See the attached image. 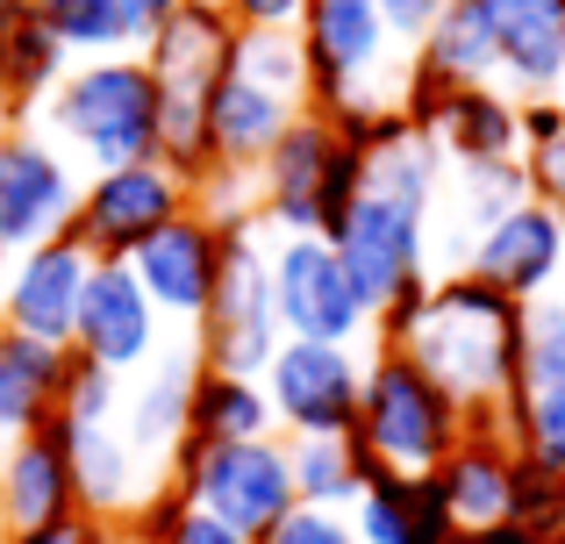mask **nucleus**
Segmentation results:
<instances>
[{"instance_id":"nucleus-2","label":"nucleus","mask_w":565,"mask_h":544,"mask_svg":"<svg viewBox=\"0 0 565 544\" xmlns=\"http://www.w3.org/2000/svg\"><path fill=\"white\" fill-rule=\"evenodd\" d=\"M308 65V108L337 122H373V115H408V72L415 51L394 36L380 0H308L294 22Z\"/></svg>"},{"instance_id":"nucleus-36","label":"nucleus","mask_w":565,"mask_h":544,"mask_svg":"<svg viewBox=\"0 0 565 544\" xmlns=\"http://www.w3.org/2000/svg\"><path fill=\"white\" fill-rule=\"evenodd\" d=\"M429 287H437V273H415V279H401V287L386 294V301H380V316H373V344H408V330L423 322Z\"/></svg>"},{"instance_id":"nucleus-7","label":"nucleus","mask_w":565,"mask_h":544,"mask_svg":"<svg viewBox=\"0 0 565 544\" xmlns=\"http://www.w3.org/2000/svg\"><path fill=\"white\" fill-rule=\"evenodd\" d=\"M365 186V137L337 115H294V129L258 166V215L265 230H337Z\"/></svg>"},{"instance_id":"nucleus-29","label":"nucleus","mask_w":565,"mask_h":544,"mask_svg":"<svg viewBox=\"0 0 565 544\" xmlns=\"http://www.w3.org/2000/svg\"><path fill=\"white\" fill-rule=\"evenodd\" d=\"M273 394L258 373H230V365H201L193 373V402H186V437L201 445H230V437H273Z\"/></svg>"},{"instance_id":"nucleus-37","label":"nucleus","mask_w":565,"mask_h":544,"mask_svg":"<svg viewBox=\"0 0 565 544\" xmlns=\"http://www.w3.org/2000/svg\"><path fill=\"white\" fill-rule=\"evenodd\" d=\"M8 544H122V537H115L108 516L79 509V516H57V523H22V531H8Z\"/></svg>"},{"instance_id":"nucleus-26","label":"nucleus","mask_w":565,"mask_h":544,"mask_svg":"<svg viewBox=\"0 0 565 544\" xmlns=\"http://www.w3.org/2000/svg\"><path fill=\"white\" fill-rule=\"evenodd\" d=\"M501 43V86L523 100L552 94L565 65V0H487Z\"/></svg>"},{"instance_id":"nucleus-20","label":"nucleus","mask_w":565,"mask_h":544,"mask_svg":"<svg viewBox=\"0 0 565 544\" xmlns=\"http://www.w3.org/2000/svg\"><path fill=\"white\" fill-rule=\"evenodd\" d=\"M0 509L8 523H57V516H79L86 494H79V459H72V423L51 416L43 430L0 445Z\"/></svg>"},{"instance_id":"nucleus-15","label":"nucleus","mask_w":565,"mask_h":544,"mask_svg":"<svg viewBox=\"0 0 565 544\" xmlns=\"http://www.w3.org/2000/svg\"><path fill=\"white\" fill-rule=\"evenodd\" d=\"M408 122L437 137V151H444V166H451V172L523 166V94H509L501 79L408 100Z\"/></svg>"},{"instance_id":"nucleus-3","label":"nucleus","mask_w":565,"mask_h":544,"mask_svg":"<svg viewBox=\"0 0 565 544\" xmlns=\"http://www.w3.org/2000/svg\"><path fill=\"white\" fill-rule=\"evenodd\" d=\"M43 122L65 151L86 166H137L158 158L166 122H158V72L143 51H108V57H72L65 79L43 100Z\"/></svg>"},{"instance_id":"nucleus-39","label":"nucleus","mask_w":565,"mask_h":544,"mask_svg":"<svg viewBox=\"0 0 565 544\" xmlns=\"http://www.w3.org/2000/svg\"><path fill=\"white\" fill-rule=\"evenodd\" d=\"M180 8H186V0H122V36H129V51H143V43H151Z\"/></svg>"},{"instance_id":"nucleus-14","label":"nucleus","mask_w":565,"mask_h":544,"mask_svg":"<svg viewBox=\"0 0 565 544\" xmlns=\"http://www.w3.org/2000/svg\"><path fill=\"white\" fill-rule=\"evenodd\" d=\"M166 316H158V301L143 294V279L129 258H100L94 279H86V301H79V330H72V351L94 365H108V373L137 380L143 365L166 351Z\"/></svg>"},{"instance_id":"nucleus-41","label":"nucleus","mask_w":565,"mask_h":544,"mask_svg":"<svg viewBox=\"0 0 565 544\" xmlns=\"http://www.w3.org/2000/svg\"><path fill=\"white\" fill-rule=\"evenodd\" d=\"M451 544H544V537L523 531V523H458Z\"/></svg>"},{"instance_id":"nucleus-10","label":"nucleus","mask_w":565,"mask_h":544,"mask_svg":"<svg viewBox=\"0 0 565 544\" xmlns=\"http://www.w3.org/2000/svg\"><path fill=\"white\" fill-rule=\"evenodd\" d=\"M287 344L273 301V230L250 215L230 223V266L215 279V301L193 322V351L201 365H230V373H265V359Z\"/></svg>"},{"instance_id":"nucleus-23","label":"nucleus","mask_w":565,"mask_h":544,"mask_svg":"<svg viewBox=\"0 0 565 544\" xmlns=\"http://www.w3.org/2000/svg\"><path fill=\"white\" fill-rule=\"evenodd\" d=\"M487 79H501V43H494V22H487V0H444L429 36L415 43L408 100L451 94V86H487Z\"/></svg>"},{"instance_id":"nucleus-30","label":"nucleus","mask_w":565,"mask_h":544,"mask_svg":"<svg viewBox=\"0 0 565 544\" xmlns=\"http://www.w3.org/2000/svg\"><path fill=\"white\" fill-rule=\"evenodd\" d=\"M294 451V488H301V502L316 509H359V494L373 488V451L359 445V430L344 437H287Z\"/></svg>"},{"instance_id":"nucleus-43","label":"nucleus","mask_w":565,"mask_h":544,"mask_svg":"<svg viewBox=\"0 0 565 544\" xmlns=\"http://www.w3.org/2000/svg\"><path fill=\"white\" fill-rule=\"evenodd\" d=\"M552 100H558V108H565V65H558V86H552Z\"/></svg>"},{"instance_id":"nucleus-24","label":"nucleus","mask_w":565,"mask_h":544,"mask_svg":"<svg viewBox=\"0 0 565 544\" xmlns=\"http://www.w3.org/2000/svg\"><path fill=\"white\" fill-rule=\"evenodd\" d=\"M515 437L501 430L494 416H472V430L458 437V451L437 466V488L451 494L458 523H509V502H515Z\"/></svg>"},{"instance_id":"nucleus-45","label":"nucleus","mask_w":565,"mask_h":544,"mask_svg":"<svg viewBox=\"0 0 565 544\" xmlns=\"http://www.w3.org/2000/svg\"><path fill=\"white\" fill-rule=\"evenodd\" d=\"M544 544H565V531H558V537H544Z\"/></svg>"},{"instance_id":"nucleus-33","label":"nucleus","mask_w":565,"mask_h":544,"mask_svg":"<svg viewBox=\"0 0 565 544\" xmlns=\"http://www.w3.org/2000/svg\"><path fill=\"white\" fill-rule=\"evenodd\" d=\"M43 14L65 57H108V51H129L122 36V0H29Z\"/></svg>"},{"instance_id":"nucleus-1","label":"nucleus","mask_w":565,"mask_h":544,"mask_svg":"<svg viewBox=\"0 0 565 544\" xmlns=\"http://www.w3.org/2000/svg\"><path fill=\"white\" fill-rule=\"evenodd\" d=\"M401 351H408L415 365H429L472 416L501 423V402H509L515 380H523L530 301H515L509 287H494V279L472 273V266H451V273H437V287H429V301H423V322L408 330Z\"/></svg>"},{"instance_id":"nucleus-42","label":"nucleus","mask_w":565,"mask_h":544,"mask_svg":"<svg viewBox=\"0 0 565 544\" xmlns=\"http://www.w3.org/2000/svg\"><path fill=\"white\" fill-rule=\"evenodd\" d=\"M0 330H8V252H0Z\"/></svg>"},{"instance_id":"nucleus-31","label":"nucleus","mask_w":565,"mask_h":544,"mask_svg":"<svg viewBox=\"0 0 565 544\" xmlns=\"http://www.w3.org/2000/svg\"><path fill=\"white\" fill-rule=\"evenodd\" d=\"M122 544H250V537L230 531L222 516H207V509L193 502L180 480H166L158 494H143V502L129 509Z\"/></svg>"},{"instance_id":"nucleus-40","label":"nucleus","mask_w":565,"mask_h":544,"mask_svg":"<svg viewBox=\"0 0 565 544\" xmlns=\"http://www.w3.org/2000/svg\"><path fill=\"white\" fill-rule=\"evenodd\" d=\"M380 14H386V22H394V36H401V43H408V51H415V43L429 36V22H437V14H444V0H380Z\"/></svg>"},{"instance_id":"nucleus-18","label":"nucleus","mask_w":565,"mask_h":544,"mask_svg":"<svg viewBox=\"0 0 565 544\" xmlns=\"http://www.w3.org/2000/svg\"><path fill=\"white\" fill-rule=\"evenodd\" d=\"M501 430L515 437V451L537 466L565 473V301L530 308V351H523V380L501 402Z\"/></svg>"},{"instance_id":"nucleus-4","label":"nucleus","mask_w":565,"mask_h":544,"mask_svg":"<svg viewBox=\"0 0 565 544\" xmlns=\"http://www.w3.org/2000/svg\"><path fill=\"white\" fill-rule=\"evenodd\" d=\"M308 115V65L294 29H244L236 57L207 100V158L215 172H258L265 151Z\"/></svg>"},{"instance_id":"nucleus-25","label":"nucleus","mask_w":565,"mask_h":544,"mask_svg":"<svg viewBox=\"0 0 565 544\" xmlns=\"http://www.w3.org/2000/svg\"><path fill=\"white\" fill-rule=\"evenodd\" d=\"M365 544H451L458 509L437 488V473H373V488L351 509Z\"/></svg>"},{"instance_id":"nucleus-12","label":"nucleus","mask_w":565,"mask_h":544,"mask_svg":"<svg viewBox=\"0 0 565 544\" xmlns=\"http://www.w3.org/2000/svg\"><path fill=\"white\" fill-rule=\"evenodd\" d=\"M193 209V180L166 166V158H137V166H100L86 172L79 209H72V237L94 258H137L166 223Z\"/></svg>"},{"instance_id":"nucleus-11","label":"nucleus","mask_w":565,"mask_h":544,"mask_svg":"<svg viewBox=\"0 0 565 544\" xmlns=\"http://www.w3.org/2000/svg\"><path fill=\"white\" fill-rule=\"evenodd\" d=\"M365 344H322V337H287L265 359V394H273L279 437H344L359 430L365 402Z\"/></svg>"},{"instance_id":"nucleus-13","label":"nucleus","mask_w":565,"mask_h":544,"mask_svg":"<svg viewBox=\"0 0 565 544\" xmlns=\"http://www.w3.org/2000/svg\"><path fill=\"white\" fill-rule=\"evenodd\" d=\"M79 166H65L51 137H29V129H0V252H29V244L72 230L79 209Z\"/></svg>"},{"instance_id":"nucleus-22","label":"nucleus","mask_w":565,"mask_h":544,"mask_svg":"<svg viewBox=\"0 0 565 544\" xmlns=\"http://www.w3.org/2000/svg\"><path fill=\"white\" fill-rule=\"evenodd\" d=\"M72 365H79L72 344H43L29 330H0V445L43 430L51 416H65Z\"/></svg>"},{"instance_id":"nucleus-32","label":"nucleus","mask_w":565,"mask_h":544,"mask_svg":"<svg viewBox=\"0 0 565 544\" xmlns=\"http://www.w3.org/2000/svg\"><path fill=\"white\" fill-rule=\"evenodd\" d=\"M523 186L565 215V108L552 94L523 100Z\"/></svg>"},{"instance_id":"nucleus-34","label":"nucleus","mask_w":565,"mask_h":544,"mask_svg":"<svg viewBox=\"0 0 565 544\" xmlns=\"http://www.w3.org/2000/svg\"><path fill=\"white\" fill-rule=\"evenodd\" d=\"M509 523H523V531H537V537H558L565 531V473H558V466H537V459L515 466Z\"/></svg>"},{"instance_id":"nucleus-5","label":"nucleus","mask_w":565,"mask_h":544,"mask_svg":"<svg viewBox=\"0 0 565 544\" xmlns=\"http://www.w3.org/2000/svg\"><path fill=\"white\" fill-rule=\"evenodd\" d=\"M236 36H244V29L230 22V8L186 0L166 29L143 43V57H151V72H158V122H166L158 158H166L180 180H193V194H201V180L215 172V158H207V100H215L222 72H230V57H236Z\"/></svg>"},{"instance_id":"nucleus-35","label":"nucleus","mask_w":565,"mask_h":544,"mask_svg":"<svg viewBox=\"0 0 565 544\" xmlns=\"http://www.w3.org/2000/svg\"><path fill=\"white\" fill-rule=\"evenodd\" d=\"M258 544H365V537H359V523H351V509L294 502V509H287V516H279Z\"/></svg>"},{"instance_id":"nucleus-44","label":"nucleus","mask_w":565,"mask_h":544,"mask_svg":"<svg viewBox=\"0 0 565 544\" xmlns=\"http://www.w3.org/2000/svg\"><path fill=\"white\" fill-rule=\"evenodd\" d=\"M8 531H14V523H8V509H0V544H8Z\"/></svg>"},{"instance_id":"nucleus-28","label":"nucleus","mask_w":565,"mask_h":544,"mask_svg":"<svg viewBox=\"0 0 565 544\" xmlns=\"http://www.w3.org/2000/svg\"><path fill=\"white\" fill-rule=\"evenodd\" d=\"M65 43L43 29V14L29 8V0H0V100H8L14 115L22 108H43L51 100V86L65 79Z\"/></svg>"},{"instance_id":"nucleus-38","label":"nucleus","mask_w":565,"mask_h":544,"mask_svg":"<svg viewBox=\"0 0 565 544\" xmlns=\"http://www.w3.org/2000/svg\"><path fill=\"white\" fill-rule=\"evenodd\" d=\"M236 29H294L308 0H222Z\"/></svg>"},{"instance_id":"nucleus-27","label":"nucleus","mask_w":565,"mask_h":544,"mask_svg":"<svg viewBox=\"0 0 565 544\" xmlns=\"http://www.w3.org/2000/svg\"><path fill=\"white\" fill-rule=\"evenodd\" d=\"M193 373H201V351L186 344H166L137 380H129V402H122V423L137 430L143 451L172 459V445L186 437V402H193Z\"/></svg>"},{"instance_id":"nucleus-8","label":"nucleus","mask_w":565,"mask_h":544,"mask_svg":"<svg viewBox=\"0 0 565 544\" xmlns=\"http://www.w3.org/2000/svg\"><path fill=\"white\" fill-rule=\"evenodd\" d=\"M172 480H180L207 516L244 531L250 544L301 502V488H294V451H287L279 430L273 437H230V445L180 437V445H172Z\"/></svg>"},{"instance_id":"nucleus-6","label":"nucleus","mask_w":565,"mask_h":544,"mask_svg":"<svg viewBox=\"0 0 565 544\" xmlns=\"http://www.w3.org/2000/svg\"><path fill=\"white\" fill-rule=\"evenodd\" d=\"M472 430V408L444 387L429 365H415L401 344H373L359 402V445L380 473H437Z\"/></svg>"},{"instance_id":"nucleus-46","label":"nucleus","mask_w":565,"mask_h":544,"mask_svg":"<svg viewBox=\"0 0 565 544\" xmlns=\"http://www.w3.org/2000/svg\"><path fill=\"white\" fill-rule=\"evenodd\" d=\"M558 301H565V287H558Z\"/></svg>"},{"instance_id":"nucleus-17","label":"nucleus","mask_w":565,"mask_h":544,"mask_svg":"<svg viewBox=\"0 0 565 544\" xmlns=\"http://www.w3.org/2000/svg\"><path fill=\"white\" fill-rule=\"evenodd\" d=\"M466 266L487 273L494 287H509L515 301H530V308L552 301V294L565 287V215L544 209L537 194H515L509 209L472 237Z\"/></svg>"},{"instance_id":"nucleus-9","label":"nucleus","mask_w":565,"mask_h":544,"mask_svg":"<svg viewBox=\"0 0 565 544\" xmlns=\"http://www.w3.org/2000/svg\"><path fill=\"white\" fill-rule=\"evenodd\" d=\"M273 301L287 337H322V344H373L380 301L351 258L337 252L330 230H273Z\"/></svg>"},{"instance_id":"nucleus-19","label":"nucleus","mask_w":565,"mask_h":544,"mask_svg":"<svg viewBox=\"0 0 565 544\" xmlns=\"http://www.w3.org/2000/svg\"><path fill=\"white\" fill-rule=\"evenodd\" d=\"M94 266L100 258L86 252L72 230H57V237L14 252L8 258V330H29V337H43V344H72Z\"/></svg>"},{"instance_id":"nucleus-47","label":"nucleus","mask_w":565,"mask_h":544,"mask_svg":"<svg viewBox=\"0 0 565 544\" xmlns=\"http://www.w3.org/2000/svg\"><path fill=\"white\" fill-rule=\"evenodd\" d=\"M215 8H222V0H215Z\"/></svg>"},{"instance_id":"nucleus-16","label":"nucleus","mask_w":565,"mask_h":544,"mask_svg":"<svg viewBox=\"0 0 565 544\" xmlns=\"http://www.w3.org/2000/svg\"><path fill=\"white\" fill-rule=\"evenodd\" d=\"M129 266H137L143 294L158 301V316L193 330V322H201V308L215 301L222 266H230V223H215V215L193 201L180 223H166L137 258H129Z\"/></svg>"},{"instance_id":"nucleus-21","label":"nucleus","mask_w":565,"mask_h":544,"mask_svg":"<svg viewBox=\"0 0 565 544\" xmlns=\"http://www.w3.org/2000/svg\"><path fill=\"white\" fill-rule=\"evenodd\" d=\"M72 459H79V494L94 516L108 523H129V509L143 494H158L172 480V459L137 445L122 416H100V423H72Z\"/></svg>"}]
</instances>
